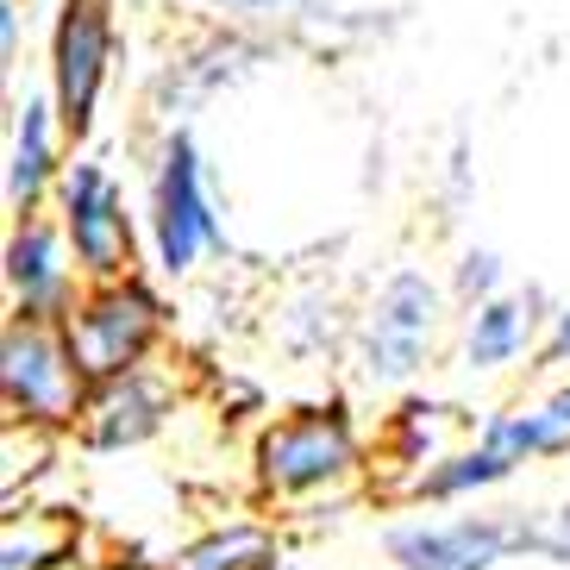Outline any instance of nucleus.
<instances>
[{
	"mask_svg": "<svg viewBox=\"0 0 570 570\" xmlns=\"http://www.w3.org/2000/svg\"><path fill=\"white\" fill-rule=\"evenodd\" d=\"M0 389H7V420L19 426H76L88 407V370L76 364L63 338V320H7V338H0Z\"/></svg>",
	"mask_w": 570,
	"mask_h": 570,
	"instance_id": "1",
	"label": "nucleus"
},
{
	"mask_svg": "<svg viewBox=\"0 0 570 570\" xmlns=\"http://www.w3.org/2000/svg\"><path fill=\"white\" fill-rule=\"evenodd\" d=\"M357 476V433L345 407H302L257 439V489L264 502L302 508L314 495H338Z\"/></svg>",
	"mask_w": 570,
	"mask_h": 570,
	"instance_id": "2",
	"label": "nucleus"
},
{
	"mask_svg": "<svg viewBox=\"0 0 570 570\" xmlns=\"http://www.w3.org/2000/svg\"><path fill=\"white\" fill-rule=\"evenodd\" d=\"M157 333H164V302L138 276H114V283H88L76 307L63 314V338L76 364L88 370V383L126 376L151 357Z\"/></svg>",
	"mask_w": 570,
	"mask_h": 570,
	"instance_id": "3",
	"label": "nucleus"
},
{
	"mask_svg": "<svg viewBox=\"0 0 570 570\" xmlns=\"http://www.w3.org/2000/svg\"><path fill=\"white\" fill-rule=\"evenodd\" d=\"M57 207H63V233L76 269L88 283H114V276H132V219H126V195L107 176L95 157H76V164L57 176Z\"/></svg>",
	"mask_w": 570,
	"mask_h": 570,
	"instance_id": "4",
	"label": "nucleus"
},
{
	"mask_svg": "<svg viewBox=\"0 0 570 570\" xmlns=\"http://www.w3.org/2000/svg\"><path fill=\"white\" fill-rule=\"evenodd\" d=\"M151 233H157V264L169 276L195 269V257L207 245L214 252L226 245V233H219V219H214V202H207V188H202V157H195V138L188 132H176L164 145L157 195H151Z\"/></svg>",
	"mask_w": 570,
	"mask_h": 570,
	"instance_id": "5",
	"label": "nucleus"
},
{
	"mask_svg": "<svg viewBox=\"0 0 570 570\" xmlns=\"http://www.w3.org/2000/svg\"><path fill=\"white\" fill-rule=\"evenodd\" d=\"M439 333V288L414 269H402L395 283L376 295V314L364 326V376L376 389L407 383L426 364V345Z\"/></svg>",
	"mask_w": 570,
	"mask_h": 570,
	"instance_id": "6",
	"label": "nucleus"
},
{
	"mask_svg": "<svg viewBox=\"0 0 570 570\" xmlns=\"http://www.w3.org/2000/svg\"><path fill=\"white\" fill-rule=\"evenodd\" d=\"M107 57H114L107 0H69L63 19H57V45H51V95H57V114H63L69 138H88V126H95Z\"/></svg>",
	"mask_w": 570,
	"mask_h": 570,
	"instance_id": "7",
	"label": "nucleus"
},
{
	"mask_svg": "<svg viewBox=\"0 0 570 570\" xmlns=\"http://www.w3.org/2000/svg\"><path fill=\"white\" fill-rule=\"evenodd\" d=\"M508 552H533V527L527 520H445V527H395L389 558L402 570H489Z\"/></svg>",
	"mask_w": 570,
	"mask_h": 570,
	"instance_id": "8",
	"label": "nucleus"
},
{
	"mask_svg": "<svg viewBox=\"0 0 570 570\" xmlns=\"http://www.w3.org/2000/svg\"><path fill=\"white\" fill-rule=\"evenodd\" d=\"M69 233L51 226V219L26 214L7 238V288H13V314L26 320H63L76 307V283H69L63 264Z\"/></svg>",
	"mask_w": 570,
	"mask_h": 570,
	"instance_id": "9",
	"label": "nucleus"
},
{
	"mask_svg": "<svg viewBox=\"0 0 570 570\" xmlns=\"http://www.w3.org/2000/svg\"><path fill=\"white\" fill-rule=\"evenodd\" d=\"M164 414H169V389L138 364V370H126V376H107V383L88 389L82 439L95 452H126L138 439H151L157 426H164Z\"/></svg>",
	"mask_w": 570,
	"mask_h": 570,
	"instance_id": "10",
	"label": "nucleus"
},
{
	"mask_svg": "<svg viewBox=\"0 0 570 570\" xmlns=\"http://www.w3.org/2000/svg\"><path fill=\"white\" fill-rule=\"evenodd\" d=\"M57 95H26V107H19L13 119V151H7V202H13V214H38V202H45V188H51L57 176Z\"/></svg>",
	"mask_w": 570,
	"mask_h": 570,
	"instance_id": "11",
	"label": "nucleus"
},
{
	"mask_svg": "<svg viewBox=\"0 0 570 570\" xmlns=\"http://www.w3.org/2000/svg\"><path fill=\"white\" fill-rule=\"evenodd\" d=\"M269 564H276V533L257 527V520H233V527L183 546L169 570H269Z\"/></svg>",
	"mask_w": 570,
	"mask_h": 570,
	"instance_id": "12",
	"label": "nucleus"
},
{
	"mask_svg": "<svg viewBox=\"0 0 570 570\" xmlns=\"http://www.w3.org/2000/svg\"><path fill=\"white\" fill-rule=\"evenodd\" d=\"M520 345H527V307L520 302H483L476 307V320H470V364L476 370H502L520 357Z\"/></svg>",
	"mask_w": 570,
	"mask_h": 570,
	"instance_id": "13",
	"label": "nucleus"
},
{
	"mask_svg": "<svg viewBox=\"0 0 570 570\" xmlns=\"http://www.w3.org/2000/svg\"><path fill=\"white\" fill-rule=\"evenodd\" d=\"M495 283H502V264H495L489 252H470L464 264H458V288H464L470 302H476V295L489 302V295H495Z\"/></svg>",
	"mask_w": 570,
	"mask_h": 570,
	"instance_id": "14",
	"label": "nucleus"
},
{
	"mask_svg": "<svg viewBox=\"0 0 570 570\" xmlns=\"http://www.w3.org/2000/svg\"><path fill=\"white\" fill-rule=\"evenodd\" d=\"M0 57L19 63V0H0Z\"/></svg>",
	"mask_w": 570,
	"mask_h": 570,
	"instance_id": "15",
	"label": "nucleus"
},
{
	"mask_svg": "<svg viewBox=\"0 0 570 570\" xmlns=\"http://www.w3.org/2000/svg\"><path fill=\"white\" fill-rule=\"evenodd\" d=\"M552 357H570V314H558L552 326Z\"/></svg>",
	"mask_w": 570,
	"mask_h": 570,
	"instance_id": "16",
	"label": "nucleus"
},
{
	"mask_svg": "<svg viewBox=\"0 0 570 570\" xmlns=\"http://www.w3.org/2000/svg\"><path fill=\"white\" fill-rule=\"evenodd\" d=\"M214 7H226V13H257V7H269V0H214Z\"/></svg>",
	"mask_w": 570,
	"mask_h": 570,
	"instance_id": "17",
	"label": "nucleus"
},
{
	"mask_svg": "<svg viewBox=\"0 0 570 570\" xmlns=\"http://www.w3.org/2000/svg\"><path fill=\"white\" fill-rule=\"evenodd\" d=\"M101 570H151V564H138V558H114V564H101Z\"/></svg>",
	"mask_w": 570,
	"mask_h": 570,
	"instance_id": "18",
	"label": "nucleus"
}]
</instances>
